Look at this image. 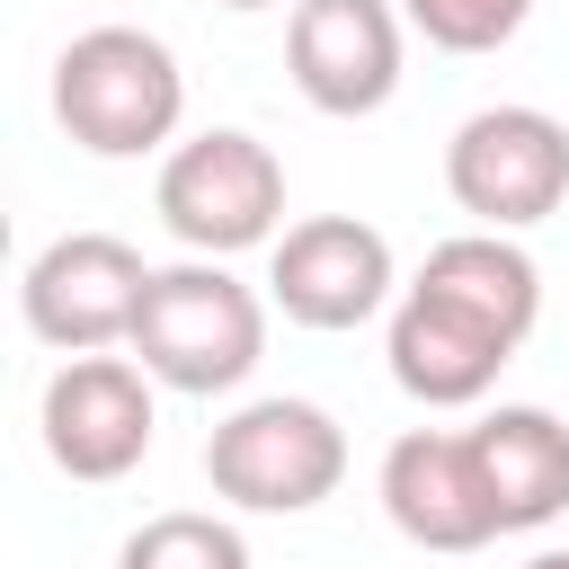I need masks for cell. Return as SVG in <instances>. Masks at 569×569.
Masks as SVG:
<instances>
[{
  "instance_id": "obj_13",
  "label": "cell",
  "mask_w": 569,
  "mask_h": 569,
  "mask_svg": "<svg viewBox=\"0 0 569 569\" xmlns=\"http://www.w3.org/2000/svg\"><path fill=\"white\" fill-rule=\"evenodd\" d=\"M409 284L436 293V302H453V311H471V320L498 329L507 347H525L533 320H542V267H533L507 231H453V240H436Z\"/></svg>"
},
{
  "instance_id": "obj_5",
  "label": "cell",
  "mask_w": 569,
  "mask_h": 569,
  "mask_svg": "<svg viewBox=\"0 0 569 569\" xmlns=\"http://www.w3.org/2000/svg\"><path fill=\"white\" fill-rule=\"evenodd\" d=\"M445 187L480 231H533L569 196V124L542 107H480L445 142Z\"/></svg>"
},
{
  "instance_id": "obj_4",
  "label": "cell",
  "mask_w": 569,
  "mask_h": 569,
  "mask_svg": "<svg viewBox=\"0 0 569 569\" xmlns=\"http://www.w3.org/2000/svg\"><path fill=\"white\" fill-rule=\"evenodd\" d=\"M160 222L196 258H240V249L276 240V222H284V160L258 133L213 124L160 160Z\"/></svg>"
},
{
  "instance_id": "obj_10",
  "label": "cell",
  "mask_w": 569,
  "mask_h": 569,
  "mask_svg": "<svg viewBox=\"0 0 569 569\" xmlns=\"http://www.w3.org/2000/svg\"><path fill=\"white\" fill-rule=\"evenodd\" d=\"M382 516L418 551H480V542H498V507H489L471 427H409L382 453Z\"/></svg>"
},
{
  "instance_id": "obj_9",
  "label": "cell",
  "mask_w": 569,
  "mask_h": 569,
  "mask_svg": "<svg viewBox=\"0 0 569 569\" xmlns=\"http://www.w3.org/2000/svg\"><path fill=\"white\" fill-rule=\"evenodd\" d=\"M284 71L320 116H373L400 89V9L391 0H293Z\"/></svg>"
},
{
  "instance_id": "obj_3",
  "label": "cell",
  "mask_w": 569,
  "mask_h": 569,
  "mask_svg": "<svg viewBox=\"0 0 569 569\" xmlns=\"http://www.w3.org/2000/svg\"><path fill=\"white\" fill-rule=\"evenodd\" d=\"M204 480L213 498L249 507V516H302L320 498H338L347 480V427L320 400H249L204 436Z\"/></svg>"
},
{
  "instance_id": "obj_6",
  "label": "cell",
  "mask_w": 569,
  "mask_h": 569,
  "mask_svg": "<svg viewBox=\"0 0 569 569\" xmlns=\"http://www.w3.org/2000/svg\"><path fill=\"white\" fill-rule=\"evenodd\" d=\"M142 249L116 240V231H62L53 249L27 258V284H18V311L44 347L62 356H98L116 338H133V311H142Z\"/></svg>"
},
{
  "instance_id": "obj_17",
  "label": "cell",
  "mask_w": 569,
  "mask_h": 569,
  "mask_svg": "<svg viewBox=\"0 0 569 569\" xmlns=\"http://www.w3.org/2000/svg\"><path fill=\"white\" fill-rule=\"evenodd\" d=\"M213 9H284V0H213Z\"/></svg>"
},
{
  "instance_id": "obj_16",
  "label": "cell",
  "mask_w": 569,
  "mask_h": 569,
  "mask_svg": "<svg viewBox=\"0 0 569 569\" xmlns=\"http://www.w3.org/2000/svg\"><path fill=\"white\" fill-rule=\"evenodd\" d=\"M525 569H569V551H533V560H525Z\"/></svg>"
},
{
  "instance_id": "obj_1",
  "label": "cell",
  "mask_w": 569,
  "mask_h": 569,
  "mask_svg": "<svg viewBox=\"0 0 569 569\" xmlns=\"http://www.w3.org/2000/svg\"><path fill=\"white\" fill-rule=\"evenodd\" d=\"M124 347L142 356V373L160 391L213 400V391H240L258 373V356H267V302L222 258H178V267H151Z\"/></svg>"
},
{
  "instance_id": "obj_7",
  "label": "cell",
  "mask_w": 569,
  "mask_h": 569,
  "mask_svg": "<svg viewBox=\"0 0 569 569\" xmlns=\"http://www.w3.org/2000/svg\"><path fill=\"white\" fill-rule=\"evenodd\" d=\"M391 240L365 213H311L293 231H276L267 258V302L293 329H365L391 302Z\"/></svg>"
},
{
  "instance_id": "obj_8",
  "label": "cell",
  "mask_w": 569,
  "mask_h": 569,
  "mask_svg": "<svg viewBox=\"0 0 569 569\" xmlns=\"http://www.w3.org/2000/svg\"><path fill=\"white\" fill-rule=\"evenodd\" d=\"M36 427H44L53 471H71V480H124L151 453V427H160L151 373L133 356H107V347L98 356H62V373L44 382Z\"/></svg>"
},
{
  "instance_id": "obj_15",
  "label": "cell",
  "mask_w": 569,
  "mask_h": 569,
  "mask_svg": "<svg viewBox=\"0 0 569 569\" xmlns=\"http://www.w3.org/2000/svg\"><path fill=\"white\" fill-rule=\"evenodd\" d=\"M400 18H409L436 53H498V44L533 18V0H400Z\"/></svg>"
},
{
  "instance_id": "obj_11",
  "label": "cell",
  "mask_w": 569,
  "mask_h": 569,
  "mask_svg": "<svg viewBox=\"0 0 569 569\" xmlns=\"http://www.w3.org/2000/svg\"><path fill=\"white\" fill-rule=\"evenodd\" d=\"M382 356H391V382L409 391V400H427V409H471V400H489V382L507 373V338L498 329H480L471 311H453V302H436V293H400V311H391V329H382Z\"/></svg>"
},
{
  "instance_id": "obj_2",
  "label": "cell",
  "mask_w": 569,
  "mask_h": 569,
  "mask_svg": "<svg viewBox=\"0 0 569 569\" xmlns=\"http://www.w3.org/2000/svg\"><path fill=\"white\" fill-rule=\"evenodd\" d=\"M53 116L98 160H142L187 116V71L151 27H89L53 53Z\"/></svg>"
},
{
  "instance_id": "obj_14",
  "label": "cell",
  "mask_w": 569,
  "mask_h": 569,
  "mask_svg": "<svg viewBox=\"0 0 569 569\" xmlns=\"http://www.w3.org/2000/svg\"><path fill=\"white\" fill-rule=\"evenodd\" d=\"M116 569H249V542H240V525H222L204 507H169L124 533Z\"/></svg>"
},
{
  "instance_id": "obj_12",
  "label": "cell",
  "mask_w": 569,
  "mask_h": 569,
  "mask_svg": "<svg viewBox=\"0 0 569 569\" xmlns=\"http://www.w3.org/2000/svg\"><path fill=\"white\" fill-rule=\"evenodd\" d=\"M480 445V480H489V507H498V533H533L569 507V427L533 400H507L471 427Z\"/></svg>"
}]
</instances>
